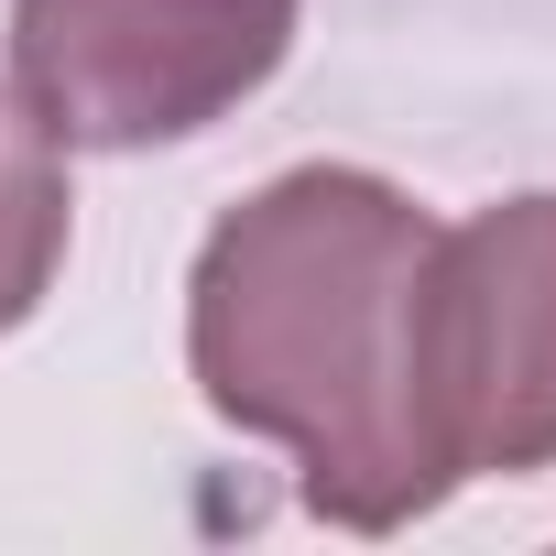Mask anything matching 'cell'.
<instances>
[{
  "label": "cell",
  "instance_id": "6da1fadb",
  "mask_svg": "<svg viewBox=\"0 0 556 556\" xmlns=\"http://www.w3.org/2000/svg\"><path fill=\"white\" fill-rule=\"evenodd\" d=\"M437 218L361 175L295 164L240 197L186 273V371L218 426L295 447L306 513L404 534L458 480L415 415V285Z\"/></svg>",
  "mask_w": 556,
  "mask_h": 556
},
{
  "label": "cell",
  "instance_id": "7a4b0ae2",
  "mask_svg": "<svg viewBox=\"0 0 556 556\" xmlns=\"http://www.w3.org/2000/svg\"><path fill=\"white\" fill-rule=\"evenodd\" d=\"M415 415L447 480L556 469V197H502L426 240Z\"/></svg>",
  "mask_w": 556,
  "mask_h": 556
},
{
  "label": "cell",
  "instance_id": "3957f363",
  "mask_svg": "<svg viewBox=\"0 0 556 556\" xmlns=\"http://www.w3.org/2000/svg\"><path fill=\"white\" fill-rule=\"evenodd\" d=\"M306 0H12V88L77 153H153L229 121Z\"/></svg>",
  "mask_w": 556,
  "mask_h": 556
},
{
  "label": "cell",
  "instance_id": "277c9868",
  "mask_svg": "<svg viewBox=\"0 0 556 556\" xmlns=\"http://www.w3.org/2000/svg\"><path fill=\"white\" fill-rule=\"evenodd\" d=\"M66 218H77V197H66V142L23 110V88H0V339L55 295Z\"/></svg>",
  "mask_w": 556,
  "mask_h": 556
}]
</instances>
